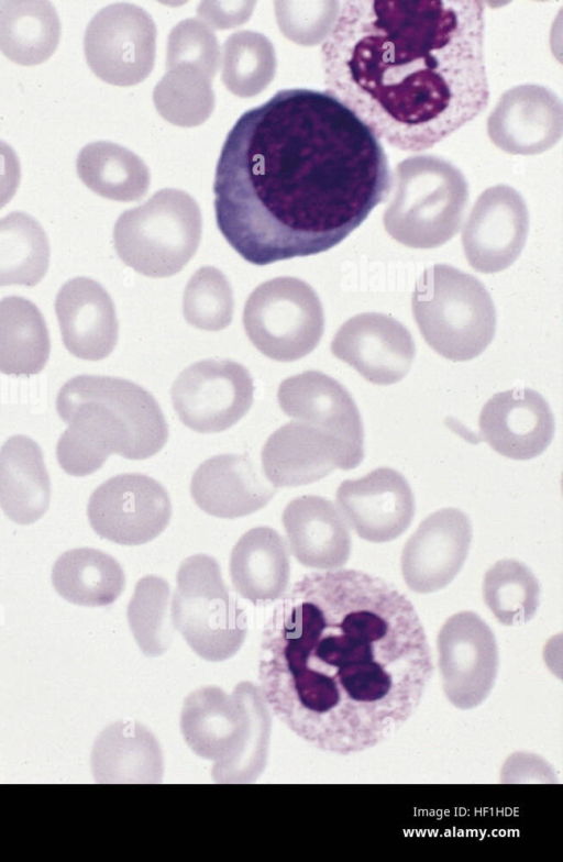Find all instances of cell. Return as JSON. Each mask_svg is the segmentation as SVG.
<instances>
[{
  "instance_id": "6da1fadb",
  "label": "cell",
  "mask_w": 563,
  "mask_h": 862,
  "mask_svg": "<svg viewBox=\"0 0 563 862\" xmlns=\"http://www.w3.org/2000/svg\"><path fill=\"white\" fill-rule=\"evenodd\" d=\"M433 674L411 601L357 570L303 576L274 608L262 637L260 692L312 747L349 755L394 736Z\"/></svg>"
},
{
  "instance_id": "7a4b0ae2",
  "label": "cell",
  "mask_w": 563,
  "mask_h": 862,
  "mask_svg": "<svg viewBox=\"0 0 563 862\" xmlns=\"http://www.w3.org/2000/svg\"><path fill=\"white\" fill-rule=\"evenodd\" d=\"M391 188L384 147L327 91L283 89L244 112L217 163L218 229L251 264L325 252Z\"/></svg>"
},
{
  "instance_id": "3957f363",
  "label": "cell",
  "mask_w": 563,
  "mask_h": 862,
  "mask_svg": "<svg viewBox=\"0 0 563 862\" xmlns=\"http://www.w3.org/2000/svg\"><path fill=\"white\" fill-rule=\"evenodd\" d=\"M485 5L349 0L321 47L327 92L391 147L419 152L486 108Z\"/></svg>"
},
{
  "instance_id": "277c9868",
  "label": "cell",
  "mask_w": 563,
  "mask_h": 862,
  "mask_svg": "<svg viewBox=\"0 0 563 862\" xmlns=\"http://www.w3.org/2000/svg\"><path fill=\"white\" fill-rule=\"evenodd\" d=\"M56 410L68 423L57 441L56 457L71 476L95 473L113 453L148 458L167 442L168 426L158 402L129 379L75 376L59 389Z\"/></svg>"
},
{
  "instance_id": "5b68a950",
  "label": "cell",
  "mask_w": 563,
  "mask_h": 862,
  "mask_svg": "<svg viewBox=\"0 0 563 862\" xmlns=\"http://www.w3.org/2000/svg\"><path fill=\"white\" fill-rule=\"evenodd\" d=\"M188 745L214 761L212 777L220 783L253 782L267 755L271 717L260 688L240 683L232 696L203 687L189 695L181 714Z\"/></svg>"
},
{
  "instance_id": "8992f818",
  "label": "cell",
  "mask_w": 563,
  "mask_h": 862,
  "mask_svg": "<svg viewBox=\"0 0 563 862\" xmlns=\"http://www.w3.org/2000/svg\"><path fill=\"white\" fill-rule=\"evenodd\" d=\"M411 310L426 342L453 362L477 357L495 335L496 310L488 290L448 264H434L418 278Z\"/></svg>"
},
{
  "instance_id": "52a82bcc",
  "label": "cell",
  "mask_w": 563,
  "mask_h": 862,
  "mask_svg": "<svg viewBox=\"0 0 563 862\" xmlns=\"http://www.w3.org/2000/svg\"><path fill=\"white\" fill-rule=\"evenodd\" d=\"M467 200L468 185L456 166L435 155L410 156L396 167L383 224L405 246L434 248L457 233Z\"/></svg>"
},
{
  "instance_id": "ba28073f",
  "label": "cell",
  "mask_w": 563,
  "mask_h": 862,
  "mask_svg": "<svg viewBox=\"0 0 563 862\" xmlns=\"http://www.w3.org/2000/svg\"><path fill=\"white\" fill-rule=\"evenodd\" d=\"M201 232L197 201L184 190L164 188L120 214L113 244L125 265L144 276L162 278L186 266L198 250Z\"/></svg>"
},
{
  "instance_id": "9c48e42d",
  "label": "cell",
  "mask_w": 563,
  "mask_h": 862,
  "mask_svg": "<svg viewBox=\"0 0 563 862\" xmlns=\"http://www.w3.org/2000/svg\"><path fill=\"white\" fill-rule=\"evenodd\" d=\"M170 614L190 648L208 661L229 659L244 642L246 616L210 555L195 554L181 562Z\"/></svg>"
},
{
  "instance_id": "30bf717a",
  "label": "cell",
  "mask_w": 563,
  "mask_h": 862,
  "mask_svg": "<svg viewBox=\"0 0 563 862\" xmlns=\"http://www.w3.org/2000/svg\"><path fill=\"white\" fill-rule=\"evenodd\" d=\"M243 325L253 345L265 356L292 362L311 353L324 329L322 303L306 281L277 277L249 296Z\"/></svg>"
},
{
  "instance_id": "8fae6325",
  "label": "cell",
  "mask_w": 563,
  "mask_h": 862,
  "mask_svg": "<svg viewBox=\"0 0 563 862\" xmlns=\"http://www.w3.org/2000/svg\"><path fill=\"white\" fill-rule=\"evenodd\" d=\"M156 36V25L144 9L126 2L112 3L88 23L85 57L101 80L114 86H133L153 70Z\"/></svg>"
},
{
  "instance_id": "7c38bea8",
  "label": "cell",
  "mask_w": 563,
  "mask_h": 862,
  "mask_svg": "<svg viewBox=\"0 0 563 862\" xmlns=\"http://www.w3.org/2000/svg\"><path fill=\"white\" fill-rule=\"evenodd\" d=\"M253 379L241 364L223 358L196 362L174 382L170 397L179 420L199 433L234 426L253 402Z\"/></svg>"
},
{
  "instance_id": "4fadbf2b",
  "label": "cell",
  "mask_w": 563,
  "mask_h": 862,
  "mask_svg": "<svg viewBox=\"0 0 563 862\" xmlns=\"http://www.w3.org/2000/svg\"><path fill=\"white\" fill-rule=\"evenodd\" d=\"M87 516L93 531L121 545H140L168 526L172 502L162 484L140 473L110 477L91 494Z\"/></svg>"
},
{
  "instance_id": "5bb4252c",
  "label": "cell",
  "mask_w": 563,
  "mask_h": 862,
  "mask_svg": "<svg viewBox=\"0 0 563 862\" xmlns=\"http://www.w3.org/2000/svg\"><path fill=\"white\" fill-rule=\"evenodd\" d=\"M437 650L448 700L462 710L479 706L490 694L499 667L489 626L473 611L454 614L439 631Z\"/></svg>"
},
{
  "instance_id": "9a60e30c",
  "label": "cell",
  "mask_w": 563,
  "mask_h": 862,
  "mask_svg": "<svg viewBox=\"0 0 563 862\" xmlns=\"http://www.w3.org/2000/svg\"><path fill=\"white\" fill-rule=\"evenodd\" d=\"M364 457L341 439L313 423L292 420L276 431L262 450L266 479L275 487L317 482L335 468L352 469Z\"/></svg>"
},
{
  "instance_id": "2e32d148",
  "label": "cell",
  "mask_w": 563,
  "mask_h": 862,
  "mask_svg": "<svg viewBox=\"0 0 563 862\" xmlns=\"http://www.w3.org/2000/svg\"><path fill=\"white\" fill-rule=\"evenodd\" d=\"M529 232L528 207L515 188L496 185L475 201L462 230L464 255L475 270L508 268L523 250Z\"/></svg>"
},
{
  "instance_id": "e0dca14e",
  "label": "cell",
  "mask_w": 563,
  "mask_h": 862,
  "mask_svg": "<svg viewBox=\"0 0 563 862\" xmlns=\"http://www.w3.org/2000/svg\"><path fill=\"white\" fill-rule=\"evenodd\" d=\"M332 354L352 366L367 382L391 385L410 371L416 345L410 331L391 316L356 314L334 334Z\"/></svg>"
},
{
  "instance_id": "ac0fdd59",
  "label": "cell",
  "mask_w": 563,
  "mask_h": 862,
  "mask_svg": "<svg viewBox=\"0 0 563 862\" xmlns=\"http://www.w3.org/2000/svg\"><path fill=\"white\" fill-rule=\"evenodd\" d=\"M472 541L468 517L456 508L429 515L406 542L400 557L407 586L420 594L449 585L462 568Z\"/></svg>"
},
{
  "instance_id": "d6986e66",
  "label": "cell",
  "mask_w": 563,
  "mask_h": 862,
  "mask_svg": "<svg viewBox=\"0 0 563 862\" xmlns=\"http://www.w3.org/2000/svg\"><path fill=\"white\" fill-rule=\"evenodd\" d=\"M563 132V106L548 87L522 84L507 89L487 118V134L501 151L537 155L553 147Z\"/></svg>"
},
{
  "instance_id": "ffe728a7",
  "label": "cell",
  "mask_w": 563,
  "mask_h": 862,
  "mask_svg": "<svg viewBox=\"0 0 563 862\" xmlns=\"http://www.w3.org/2000/svg\"><path fill=\"white\" fill-rule=\"evenodd\" d=\"M343 518L356 534L382 543L401 535L415 516V498L407 479L390 467L343 480L336 490Z\"/></svg>"
},
{
  "instance_id": "44dd1931",
  "label": "cell",
  "mask_w": 563,
  "mask_h": 862,
  "mask_svg": "<svg viewBox=\"0 0 563 862\" xmlns=\"http://www.w3.org/2000/svg\"><path fill=\"white\" fill-rule=\"evenodd\" d=\"M479 436L497 453L519 461L540 455L554 435L548 401L531 388H512L490 397L478 417Z\"/></svg>"
},
{
  "instance_id": "7402d4cb",
  "label": "cell",
  "mask_w": 563,
  "mask_h": 862,
  "mask_svg": "<svg viewBox=\"0 0 563 862\" xmlns=\"http://www.w3.org/2000/svg\"><path fill=\"white\" fill-rule=\"evenodd\" d=\"M55 313L65 347L74 356L100 361L118 342L115 306L106 288L89 277H74L58 290Z\"/></svg>"
},
{
  "instance_id": "603a6c76",
  "label": "cell",
  "mask_w": 563,
  "mask_h": 862,
  "mask_svg": "<svg viewBox=\"0 0 563 862\" xmlns=\"http://www.w3.org/2000/svg\"><path fill=\"white\" fill-rule=\"evenodd\" d=\"M277 398L288 417L319 426L364 453V429L358 408L336 379L319 371H307L284 379Z\"/></svg>"
},
{
  "instance_id": "cb8c5ba5",
  "label": "cell",
  "mask_w": 563,
  "mask_h": 862,
  "mask_svg": "<svg viewBox=\"0 0 563 862\" xmlns=\"http://www.w3.org/2000/svg\"><path fill=\"white\" fill-rule=\"evenodd\" d=\"M190 493L206 513L233 519L266 506L276 489L268 486L246 455L220 454L198 466Z\"/></svg>"
},
{
  "instance_id": "d4e9b609",
  "label": "cell",
  "mask_w": 563,
  "mask_h": 862,
  "mask_svg": "<svg viewBox=\"0 0 563 862\" xmlns=\"http://www.w3.org/2000/svg\"><path fill=\"white\" fill-rule=\"evenodd\" d=\"M282 521L291 554L307 567L333 570L351 554V535L342 513L323 497L305 495L284 509Z\"/></svg>"
},
{
  "instance_id": "484cf974",
  "label": "cell",
  "mask_w": 563,
  "mask_h": 862,
  "mask_svg": "<svg viewBox=\"0 0 563 862\" xmlns=\"http://www.w3.org/2000/svg\"><path fill=\"white\" fill-rule=\"evenodd\" d=\"M51 479L41 446L24 434L10 436L0 449V507L19 524H31L47 511Z\"/></svg>"
},
{
  "instance_id": "4316f807",
  "label": "cell",
  "mask_w": 563,
  "mask_h": 862,
  "mask_svg": "<svg viewBox=\"0 0 563 862\" xmlns=\"http://www.w3.org/2000/svg\"><path fill=\"white\" fill-rule=\"evenodd\" d=\"M229 570L243 598L253 604L274 601L285 594L290 578L286 542L273 528H253L232 549Z\"/></svg>"
},
{
  "instance_id": "83f0119b",
  "label": "cell",
  "mask_w": 563,
  "mask_h": 862,
  "mask_svg": "<svg viewBox=\"0 0 563 862\" xmlns=\"http://www.w3.org/2000/svg\"><path fill=\"white\" fill-rule=\"evenodd\" d=\"M52 583L57 594L71 604L102 607L122 594L125 574L111 555L93 548H76L55 561Z\"/></svg>"
},
{
  "instance_id": "f1b7e54d",
  "label": "cell",
  "mask_w": 563,
  "mask_h": 862,
  "mask_svg": "<svg viewBox=\"0 0 563 862\" xmlns=\"http://www.w3.org/2000/svg\"><path fill=\"white\" fill-rule=\"evenodd\" d=\"M51 353L49 332L38 307L21 296L0 300V373L36 375Z\"/></svg>"
},
{
  "instance_id": "f546056e",
  "label": "cell",
  "mask_w": 563,
  "mask_h": 862,
  "mask_svg": "<svg viewBox=\"0 0 563 862\" xmlns=\"http://www.w3.org/2000/svg\"><path fill=\"white\" fill-rule=\"evenodd\" d=\"M60 21L47 0H0V51L12 62L31 66L57 48Z\"/></svg>"
},
{
  "instance_id": "4dcf8cb0",
  "label": "cell",
  "mask_w": 563,
  "mask_h": 862,
  "mask_svg": "<svg viewBox=\"0 0 563 862\" xmlns=\"http://www.w3.org/2000/svg\"><path fill=\"white\" fill-rule=\"evenodd\" d=\"M76 169L90 190L115 201L139 200L151 184L146 164L131 150L109 141L85 145L77 156Z\"/></svg>"
},
{
  "instance_id": "1f68e13d",
  "label": "cell",
  "mask_w": 563,
  "mask_h": 862,
  "mask_svg": "<svg viewBox=\"0 0 563 862\" xmlns=\"http://www.w3.org/2000/svg\"><path fill=\"white\" fill-rule=\"evenodd\" d=\"M49 241L41 223L23 211L0 219V287H34L49 265Z\"/></svg>"
},
{
  "instance_id": "d6a6232c",
  "label": "cell",
  "mask_w": 563,
  "mask_h": 862,
  "mask_svg": "<svg viewBox=\"0 0 563 862\" xmlns=\"http://www.w3.org/2000/svg\"><path fill=\"white\" fill-rule=\"evenodd\" d=\"M276 66L275 48L262 33L240 31L222 46L221 80L238 97L251 98L264 91L274 79Z\"/></svg>"
},
{
  "instance_id": "836d02e7",
  "label": "cell",
  "mask_w": 563,
  "mask_h": 862,
  "mask_svg": "<svg viewBox=\"0 0 563 862\" xmlns=\"http://www.w3.org/2000/svg\"><path fill=\"white\" fill-rule=\"evenodd\" d=\"M212 79L198 69L178 65L166 68L153 90L158 114L167 122L183 128L202 124L211 115L216 98Z\"/></svg>"
},
{
  "instance_id": "e575fe53",
  "label": "cell",
  "mask_w": 563,
  "mask_h": 862,
  "mask_svg": "<svg viewBox=\"0 0 563 862\" xmlns=\"http://www.w3.org/2000/svg\"><path fill=\"white\" fill-rule=\"evenodd\" d=\"M483 597L500 623L518 626L534 617L540 601V586L527 565L506 559L496 562L486 572Z\"/></svg>"
},
{
  "instance_id": "d590c367",
  "label": "cell",
  "mask_w": 563,
  "mask_h": 862,
  "mask_svg": "<svg viewBox=\"0 0 563 862\" xmlns=\"http://www.w3.org/2000/svg\"><path fill=\"white\" fill-rule=\"evenodd\" d=\"M170 590L166 579L147 575L135 585L128 606L131 631L147 655L164 653L173 640L172 619L168 617Z\"/></svg>"
},
{
  "instance_id": "8d00e7d4",
  "label": "cell",
  "mask_w": 563,
  "mask_h": 862,
  "mask_svg": "<svg viewBox=\"0 0 563 862\" xmlns=\"http://www.w3.org/2000/svg\"><path fill=\"white\" fill-rule=\"evenodd\" d=\"M234 300L225 275L213 266H202L188 280L183 299L185 320L205 331H220L232 321Z\"/></svg>"
},
{
  "instance_id": "74e56055",
  "label": "cell",
  "mask_w": 563,
  "mask_h": 862,
  "mask_svg": "<svg viewBox=\"0 0 563 862\" xmlns=\"http://www.w3.org/2000/svg\"><path fill=\"white\" fill-rule=\"evenodd\" d=\"M333 0H283L274 2L276 22L285 37L301 46H314L327 40L339 13Z\"/></svg>"
},
{
  "instance_id": "f35d334b",
  "label": "cell",
  "mask_w": 563,
  "mask_h": 862,
  "mask_svg": "<svg viewBox=\"0 0 563 862\" xmlns=\"http://www.w3.org/2000/svg\"><path fill=\"white\" fill-rule=\"evenodd\" d=\"M219 64L218 38L202 21L185 19L170 30L166 46V68L187 65L212 79Z\"/></svg>"
},
{
  "instance_id": "ab89813d",
  "label": "cell",
  "mask_w": 563,
  "mask_h": 862,
  "mask_svg": "<svg viewBox=\"0 0 563 862\" xmlns=\"http://www.w3.org/2000/svg\"><path fill=\"white\" fill-rule=\"evenodd\" d=\"M255 3L250 0L202 1L197 14L211 30H228L249 21Z\"/></svg>"
},
{
  "instance_id": "60d3db41",
  "label": "cell",
  "mask_w": 563,
  "mask_h": 862,
  "mask_svg": "<svg viewBox=\"0 0 563 862\" xmlns=\"http://www.w3.org/2000/svg\"><path fill=\"white\" fill-rule=\"evenodd\" d=\"M21 180V165L15 151L0 140V209L14 196Z\"/></svg>"
}]
</instances>
